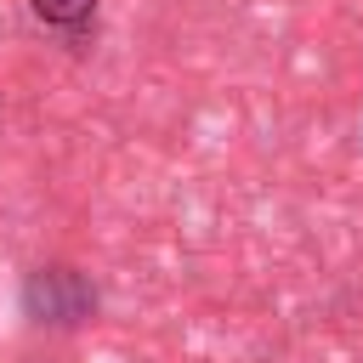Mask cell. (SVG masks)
<instances>
[{
  "instance_id": "1",
  "label": "cell",
  "mask_w": 363,
  "mask_h": 363,
  "mask_svg": "<svg viewBox=\"0 0 363 363\" xmlns=\"http://www.w3.org/2000/svg\"><path fill=\"white\" fill-rule=\"evenodd\" d=\"M23 301H28V312L40 323H79V318H91V289L68 267H40L28 278V289H23Z\"/></svg>"
},
{
  "instance_id": "2",
  "label": "cell",
  "mask_w": 363,
  "mask_h": 363,
  "mask_svg": "<svg viewBox=\"0 0 363 363\" xmlns=\"http://www.w3.org/2000/svg\"><path fill=\"white\" fill-rule=\"evenodd\" d=\"M28 11L40 28H51L68 45H85L96 34V0H28Z\"/></svg>"
}]
</instances>
